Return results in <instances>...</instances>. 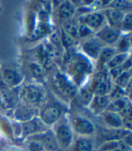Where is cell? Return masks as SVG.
<instances>
[{
	"label": "cell",
	"mask_w": 132,
	"mask_h": 151,
	"mask_svg": "<svg viewBox=\"0 0 132 151\" xmlns=\"http://www.w3.org/2000/svg\"><path fill=\"white\" fill-rule=\"evenodd\" d=\"M53 135L60 147H69L73 143V130L70 123L59 121L55 125Z\"/></svg>",
	"instance_id": "obj_5"
},
{
	"label": "cell",
	"mask_w": 132,
	"mask_h": 151,
	"mask_svg": "<svg viewBox=\"0 0 132 151\" xmlns=\"http://www.w3.org/2000/svg\"><path fill=\"white\" fill-rule=\"evenodd\" d=\"M5 107V104H4V100L0 98V109H4Z\"/></svg>",
	"instance_id": "obj_33"
},
{
	"label": "cell",
	"mask_w": 132,
	"mask_h": 151,
	"mask_svg": "<svg viewBox=\"0 0 132 151\" xmlns=\"http://www.w3.org/2000/svg\"><path fill=\"white\" fill-rule=\"evenodd\" d=\"M60 35H61V44L62 47L65 48H69L74 45L75 39L72 37L69 34H67L63 29H61L60 31Z\"/></svg>",
	"instance_id": "obj_29"
},
{
	"label": "cell",
	"mask_w": 132,
	"mask_h": 151,
	"mask_svg": "<svg viewBox=\"0 0 132 151\" xmlns=\"http://www.w3.org/2000/svg\"><path fill=\"white\" fill-rule=\"evenodd\" d=\"M0 71H1L2 79L5 86H7L9 88H16L24 80L23 75L14 68H5L0 69Z\"/></svg>",
	"instance_id": "obj_14"
},
{
	"label": "cell",
	"mask_w": 132,
	"mask_h": 151,
	"mask_svg": "<svg viewBox=\"0 0 132 151\" xmlns=\"http://www.w3.org/2000/svg\"><path fill=\"white\" fill-rule=\"evenodd\" d=\"M62 115V110L60 106L57 105H48L41 109L38 116L46 127H52L60 121Z\"/></svg>",
	"instance_id": "obj_8"
},
{
	"label": "cell",
	"mask_w": 132,
	"mask_h": 151,
	"mask_svg": "<svg viewBox=\"0 0 132 151\" xmlns=\"http://www.w3.org/2000/svg\"><path fill=\"white\" fill-rule=\"evenodd\" d=\"M37 110L35 106H29L27 104H25L23 106H19L14 111V117L16 122L18 123H24L31 118L36 116Z\"/></svg>",
	"instance_id": "obj_15"
},
{
	"label": "cell",
	"mask_w": 132,
	"mask_h": 151,
	"mask_svg": "<svg viewBox=\"0 0 132 151\" xmlns=\"http://www.w3.org/2000/svg\"><path fill=\"white\" fill-rule=\"evenodd\" d=\"M72 146V151H93L94 148V143L90 137H79Z\"/></svg>",
	"instance_id": "obj_22"
},
{
	"label": "cell",
	"mask_w": 132,
	"mask_h": 151,
	"mask_svg": "<svg viewBox=\"0 0 132 151\" xmlns=\"http://www.w3.org/2000/svg\"><path fill=\"white\" fill-rule=\"evenodd\" d=\"M22 127V137L27 138L28 137L34 136L47 130L46 126L43 123L38 116L31 118L30 120L21 123Z\"/></svg>",
	"instance_id": "obj_11"
},
{
	"label": "cell",
	"mask_w": 132,
	"mask_h": 151,
	"mask_svg": "<svg viewBox=\"0 0 132 151\" xmlns=\"http://www.w3.org/2000/svg\"><path fill=\"white\" fill-rule=\"evenodd\" d=\"M130 58L129 53H117L116 55L109 61V63L107 64V66L105 68L106 71H109L111 69L119 68L122 65Z\"/></svg>",
	"instance_id": "obj_24"
},
{
	"label": "cell",
	"mask_w": 132,
	"mask_h": 151,
	"mask_svg": "<svg viewBox=\"0 0 132 151\" xmlns=\"http://www.w3.org/2000/svg\"><path fill=\"white\" fill-rule=\"evenodd\" d=\"M109 7H112L114 9H117L119 11H121L124 13L130 12L131 9V2L129 1H113L111 4L109 5Z\"/></svg>",
	"instance_id": "obj_28"
},
{
	"label": "cell",
	"mask_w": 132,
	"mask_h": 151,
	"mask_svg": "<svg viewBox=\"0 0 132 151\" xmlns=\"http://www.w3.org/2000/svg\"><path fill=\"white\" fill-rule=\"evenodd\" d=\"M5 87V84L3 82V79H2V75H1V71H0V88H3Z\"/></svg>",
	"instance_id": "obj_32"
},
{
	"label": "cell",
	"mask_w": 132,
	"mask_h": 151,
	"mask_svg": "<svg viewBox=\"0 0 132 151\" xmlns=\"http://www.w3.org/2000/svg\"><path fill=\"white\" fill-rule=\"evenodd\" d=\"M93 72L91 59L82 52H75L67 60V73H65L79 88L84 86Z\"/></svg>",
	"instance_id": "obj_1"
},
{
	"label": "cell",
	"mask_w": 132,
	"mask_h": 151,
	"mask_svg": "<svg viewBox=\"0 0 132 151\" xmlns=\"http://www.w3.org/2000/svg\"><path fill=\"white\" fill-rule=\"evenodd\" d=\"M95 37L100 41H101L106 47L112 46L117 44V42L121 37V31L117 27L105 25L103 27L96 32Z\"/></svg>",
	"instance_id": "obj_10"
},
{
	"label": "cell",
	"mask_w": 132,
	"mask_h": 151,
	"mask_svg": "<svg viewBox=\"0 0 132 151\" xmlns=\"http://www.w3.org/2000/svg\"><path fill=\"white\" fill-rule=\"evenodd\" d=\"M115 86L119 88H122L125 90V88L131 83V73L130 70L124 71L120 74L119 77L114 80Z\"/></svg>",
	"instance_id": "obj_25"
},
{
	"label": "cell",
	"mask_w": 132,
	"mask_h": 151,
	"mask_svg": "<svg viewBox=\"0 0 132 151\" xmlns=\"http://www.w3.org/2000/svg\"><path fill=\"white\" fill-rule=\"evenodd\" d=\"M75 12H76L75 5L72 4V2L65 1L59 6V8H58L59 19H61L62 22L63 21L72 19L75 15Z\"/></svg>",
	"instance_id": "obj_20"
},
{
	"label": "cell",
	"mask_w": 132,
	"mask_h": 151,
	"mask_svg": "<svg viewBox=\"0 0 132 151\" xmlns=\"http://www.w3.org/2000/svg\"><path fill=\"white\" fill-rule=\"evenodd\" d=\"M29 68L31 73L33 74V76L37 78V79H41L43 78V68L41 66V64H37V63H31L29 65Z\"/></svg>",
	"instance_id": "obj_30"
},
{
	"label": "cell",
	"mask_w": 132,
	"mask_h": 151,
	"mask_svg": "<svg viewBox=\"0 0 132 151\" xmlns=\"http://www.w3.org/2000/svg\"><path fill=\"white\" fill-rule=\"evenodd\" d=\"M90 85L93 94L96 96H109L112 89L111 78L106 70L98 71Z\"/></svg>",
	"instance_id": "obj_4"
},
{
	"label": "cell",
	"mask_w": 132,
	"mask_h": 151,
	"mask_svg": "<svg viewBox=\"0 0 132 151\" xmlns=\"http://www.w3.org/2000/svg\"><path fill=\"white\" fill-rule=\"evenodd\" d=\"M130 47V33L128 35L120 37L119 41L117 42V47L116 50L118 53H128Z\"/></svg>",
	"instance_id": "obj_26"
},
{
	"label": "cell",
	"mask_w": 132,
	"mask_h": 151,
	"mask_svg": "<svg viewBox=\"0 0 132 151\" xmlns=\"http://www.w3.org/2000/svg\"><path fill=\"white\" fill-rule=\"evenodd\" d=\"M71 126L72 130L80 137H90L95 133L94 124L85 116H74L71 120Z\"/></svg>",
	"instance_id": "obj_6"
},
{
	"label": "cell",
	"mask_w": 132,
	"mask_h": 151,
	"mask_svg": "<svg viewBox=\"0 0 132 151\" xmlns=\"http://www.w3.org/2000/svg\"><path fill=\"white\" fill-rule=\"evenodd\" d=\"M26 140H28V149L30 151H45L43 149V145L41 144V142H39L38 140L32 138V137H27L26 138Z\"/></svg>",
	"instance_id": "obj_31"
},
{
	"label": "cell",
	"mask_w": 132,
	"mask_h": 151,
	"mask_svg": "<svg viewBox=\"0 0 132 151\" xmlns=\"http://www.w3.org/2000/svg\"><path fill=\"white\" fill-rule=\"evenodd\" d=\"M53 86L55 89L65 99H72L77 96L79 88L65 73L57 72L53 78Z\"/></svg>",
	"instance_id": "obj_2"
},
{
	"label": "cell",
	"mask_w": 132,
	"mask_h": 151,
	"mask_svg": "<svg viewBox=\"0 0 132 151\" xmlns=\"http://www.w3.org/2000/svg\"><path fill=\"white\" fill-rule=\"evenodd\" d=\"M109 99L108 96H96L94 95L93 99L89 105L91 110L97 115H101L106 111L108 105L109 103Z\"/></svg>",
	"instance_id": "obj_18"
},
{
	"label": "cell",
	"mask_w": 132,
	"mask_h": 151,
	"mask_svg": "<svg viewBox=\"0 0 132 151\" xmlns=\"http://www.w3.org/2000/svg\"><path fill=\"white\" fill-rule=\"evenodd\" d=\"M103 122L109 128H123L122 117L118 113L105 111L101 114Z\"/></svg>",
	"instance_id": "obj_19"
},
{
	"label": "cell",
	"mask_w": 132,
	"mask_h": 151,
	"mask_svg": "<svg viewBox=\"0 0 132 151\" xmlns=\"http://www.w3.org/2000/svg\"><path fill=\"white\" fill-rule=\"evenodd\" d=\"M77 96L79 98L80 103L82 105H83L84 106H89V105L91 104L94 96V94L91 88V85L88 83L82 86V88H80L78 94H77Z\"/></svg>",
	"instance_id": "obj_23"
},
{
	"label": "cell",
	"mask_w": 132,
	"mask_h": 151,
	"mask_svg": "<svg viewBox=\"0 0 132 151\" xmlns=\"http://www.w3.org/2000/svg\"><path fill=\"white\" fill-rule=\"evenodd\" d=\"M104 47L106 46L96 37H90L82 43V53L89 59L97 60Z\"/></svg>",
	"instance_id": "obj_9"
},
{
	"label": "cell",
	"mask_w": 132,
	"mask_h": 151,
	"mask_svg": "<svg viewBox=\"0 0 132 151\" xmlns=\"http://www.w3.org/2000/svg\"><path fill=\"white\" fill-rule=\"evenodd\" d=\"M131 26H132V16L131 12H127L125 13L121 22L119 24V29L122 32H127V33H130L131 30Z\"/></svg>",
	"instance_id": "obj_27"
},
{
	"label": "cell",
	"mask_w": 132,
	"mask_h": 151,
	"mask_svg": "<svg viewBox=\"0 0 132 151\" xmlns=\"http://www.w3.org/2000/svg\"><path fill=\"white\" fill-rule=\"evenodd\" d=\"M117 50L115 47H104L101 52L100 53L98 58H97V69L98 71H102L105 70V68L109 61L111 60L116 54Z\"/></svg>",
	"instance_id": "obj_17"
},
{
	"label": "cell",
	"mask_w": 132,
	"mask_h": 151,
	"mask_svg": "<svg viewBox=\"0 0 132 151\" xmlns=\"http://www.w3.org/2000/svg\"><path fill=\"white\" fill-rule=\"evenodd\" d=\"M102 14L106 19V21L109 23V26L119 28V24L121 22V20L125 15L124 12L119 11L117 9H114L112 7H107L102 10Z\"/></svg>",
	"instance_id": "obj_16"
},
{
	"label": "cell",
	"mask_w": 132,
	"mask_h": 151,
	"mask_svg": "<svg viewBox=\"0 0 132 151\" xmlns=\"http://www.w3.org/2000/svg\"><path fill=\"white\" fill-rule=\"evenodd\" d=\"M129 106H131L129 99L128 96H123V98H119V99L109 101L106 111L119 114L122 110H124L126 107H128Z\"/></svg>",
	"instance_id": "obj_21"
},
{
	"label": "cell",
	"mask_w": 132,
	"mask_h": 151,
	"mask_svg": "<svg viewBox=\"0 0 132 151\" xmlns=\"http://www.w3.org/2000/svg\"><path fill=\"white\" fill-rule=\"evenodd\" d=\"M78 22L86 26L92 31H98L104 27L106 19L101 11H91L88 13L82 14Z\"/></svg>",
	"instance_id": "obj_7"
},
{
	"label": "cell",
	"mask_w": 132,
	"mask_h": 151,
	"mask_svg": "<svg viewBox=\"0 0 132 151\" xmlns=\"http://www.w3.org/2000/svg\"><path fill=\"white\" fill-rule=\"evenodd\" d=\"M45 91L42 86L37 84H29L24 86L20 91V98L24 102L32 106H38L45 100Z\"/></svg>",
	"instance_id": "obj_3"
},
{
	"label": "cell",
	"mask_w": 132,
	"mask_h": 151,
	"mask_svg": "<svg viewBox=\"0 0 132 151\" xmlns=\"http://www.w3.org/2000/svg\"><path fill=\"white\" fill-rule=\"evenodd\" d=\"M131 131L126 130L124 128H104L98 134V141L101 142V144L106 142L112 141H120Z\"/></svg>",
	"instance_id": "obj_12"
},
{
	"label": "cell",
	"mask_w": 132,
	"mask_h": 151,
	"mask_svg": "<svg viewBox=\"0 0 132 151\" xmlns=\"http://www.w3.org/2000/svg\"><path fill=\"white\" fill-rule=\"evenodd\" d=\"M28 137L35 138L38 140L43 147L45 151H60V146L58 145L56 138L53 135V132L47 129L46 131L42 132Z\"/></svg>",
	"instance_id": "obj_13"
}]
</instances>
